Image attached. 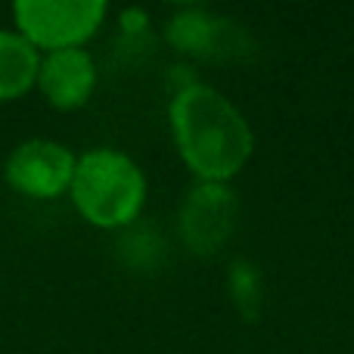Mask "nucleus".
Wrapping results in <instances>:
<instances>
[{
	"mask_svg": "<svg viewBox=\"0 0 354 354\" xmlns=\"http://www.w3.org/2000/svg\"><path fill=\"white\" fill-rule=\"evenodd\" d=\"M230 295L236 299V308L245 317H255L258 305H261V280L258 270L249 261H236L230 268Z\"/></svg>",
	"mask_w": 354,
	"mask_h": 354,
	"instance_id": "9",
	"label": "nucleus"
},
{
	"mask_svg": "<svg viewBox=\"0 0 354 354\" xmlns=\"http://www.w3.org/2000/svg\"><path fill=\"white\" fill-rule=\"evenodd\" d=\"M68 193L87 224L100 230H118L140 218L147 202V177L122 149L97 147L78 156Z\"/></svg>",
	"mask_w": 354,
	"mask_h": 354,
	"instance_id": "2",
	"label": "nucleus"
},
{
	"mask_svg": "<svg viewBox=\"0 0 354 354\" xmlns=\"http://www.w3.org/2000/svg\"><path fill=\"white\" fill-rule=\"evenodd\" d=\"M41 50L19 31H0V103L19 100L37 84Z\"/></svg>",
	"mask_w": 354,
	"mask_h": 354,
	"instance_id": "8",
	"label": "nucleus"
},
{
	"mask_svg": "<svg viewBox=\"0 0 354 354\" xmlns=\"http://www.w3.org/2000/svg\"><path fill=\"white\" fill-rule=\"evenodd\" d=\"M171 134L183 165L202 183H227L245 168L255 137L245 115L221 91L189 81L168 106Z\"/></svg>",
	"mask_w": 354,
	"mask_h": 354,
	"instance_id": "1",
	"label": "nucleus"
},
{
	"mask_svg": "<svg viewBox=\"0 0 354 354\" xmlns=\"http://www.w3.org/2000/svg\"><path fill=\"white\" fill-rule=\"evenodd\" d=\"M16 31L37 50L84 47L106 19L103 0H16Z\"/></svg>",
	"mask_w": 354,
	"mask_h": 354,
	"instance_id": "3",
	"label": "nucleus"
},
{
	"mask_svg": "<svg viewBox=\"0 0 354 354\" xmlns=\"http://www.w3.org/2000/svg\"><path fill=\"white\" fill-rule=\"evenodd\" d=\"M75 165H78V156L66 143L50 140V137H31L12 147V153L6 156L3 177L19 196L56 199L72 187Z\"/></svg>",
	"mask_w": 354,
	"mask_h": 354,
	"instance_id": "4",
	"label": "nucleus"
},
{
	"mask_svg": "<svg viewBox=\"0 0 354 354\" xmlns=\"http://www.w3.org/2000/svg\"><path fill=\"white\" fill-rule=\"evenodd\" d=\"M180 239L196 255H214L236 227V193L227 183H196L177 214Z\"/></svg>",
	"mask_w": 354,
	"mask_h": 354,
	"instance_id": "5",
	"label": "nucleus"
},
{
	"mask_svg": "<svg viewBox=\"0 0 354 354\" xmlns=\"http://www.w3.org/2000/svg\"><path fill=\"white\" fill-rule=\"evenodd\" d=\"M233 31L230 22L218 19L208 10H180L177 16L168 22L165 37L171 41V47H177L187 56H218V50L227 47V35Z\"/></svg>",
	"mask_w": 354,
	"mask_h": 354,
	"instance_id": "7",
	"label": "nucleus"
},
{
	"mask_svg": "<svg viewBox=\"0 0 354 354\" xmlns=\"http://www.w3.org/2000/svg\"><path fill=\"white\" fill-rule=\"evenodd\" d=\"M37 87L53 109H81L97 87V62L84 47L53 50V53L41 56Z\"/></svg>",
	"mask_w": 354,
	"mask_h": 354,
	"instance_id": "6",
	"label": "nucleus"
}]
</instances>
